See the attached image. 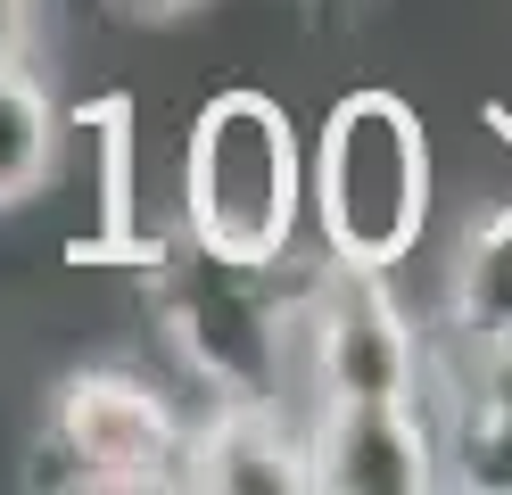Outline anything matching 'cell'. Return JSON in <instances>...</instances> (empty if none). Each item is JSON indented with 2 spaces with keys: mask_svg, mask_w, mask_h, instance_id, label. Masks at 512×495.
I'll list each match as a JSON object with an SVG mask.
<instances>
[{
  "mask_svg": "<svg viewBox=\"0 0 512 495\" xmlns=\"http://www.w3.org/2000/svg\"><path fill=\"white\" fill-rule=\"evenodd\" d=\"M446 330L455 339H512V198L463 231L446 264Z\"/></svg>",
  "mask_w": 512,
  "mask_h": 495,
  "instance_id": "ba28073f",
  "label": "cell"
},
{
  "mask_svg": "<svg viewBox=\"0 0 512 495\" xmlns=\"http://www.w3.org/2000/svg\"><path fill=\"white\" fill-rule=\"evenodd\" d=\"M190 471V413L133 363H91L67 372L50 396L42 429V471L58 487H182Z\"/></svg>",
  "mask_w": 512,
  "mask_h": 495,
  "instance_id": "277c9868",
  "label": "cell"
},
{
  "mask_svg": "<svg viewBox=\"0 0 512 495\" xmlns=\"http://www.w3.org/2000/svg\"><path fill=\"white\" fill-rule=\"evenodd\" d=\"M306 479L331 495H430L446 479L422 396H331L306 413Z\"/></svg>",
  "mask_w": 512,
  "mask_h": 495,
  "instance_id": "5b68a950",
  "label": "cell"
},
{
  "mask_svg": "<svg viewBox=\"0 0 512 495\" xmlns=\"http://www.w3.org/2000/svg\"><path fill=\"white\" fill-rule=\"evenodd\" d=\"M199 9H215V0H108V17H124V25H182Z\"/></svg>",
  "mask_w": 512,
  "mask_h": 495,
  "instance_id": "9c48e42d",
  "label": "cell"
},
{
  "mask_svg": "<svg viewBox=\"0 0 512 495\" xmlns=\"http://www.w3.org/2000/svg\"><path fill=\"white\" fill-rule=\"evenodd\" d=\"M58 149H67V116H58L50 83L34 75L25 50H0V215L34 207L50 190Z\"/></svg>",
  "mask_w": 512,
  "mask_h": 495,
  "instance_id": "52a82bcc",
  "label": "cell"
},
{
  "mask_svg": "<svg viewBox=\"0 0 512 495\" xmlns=\"http://www.w3.org/2000/svg\"><path fill=\"white\" fill-rule=\"evenodd\" d=\"M306 231V141L273 91H215L182 141V240L232 264H290Z\"/></svg>",
  "mask_w": 512,
  "mask_h": 495,
  "instance_id": "7a4b0ae2",
  "label": "cell"
},
{
  "mask_svg": "<svg viewBox=\"0 0 512 495\" xmlns=\"http://www.w3.org/2000/svg\"><path fill=\"white\" fill-rule=\"evenodd\" d=\"M430 132L422 108L397 91H339L306 149V223L323 264L397 273L430 231Z\"/></svg>",
  "mask_w": 512,
  "mask_h": 495,
  "instance_id": "6da1fadb",
  "label": "cell"
},
{
  "mask_svg": "<svg viewBox=\"0 0 512 495\" xmlns=\"http://www.w3.org/2000/svg\"><path fill=\"white\" fill-rule=\"evenodd\" d=\"M182 487H223V495H298L306 479V429L281 405L215 396L207 421H190V471Z\"/></svg>",
  "mask_w": 512,
  "mask_h": 495,
  "instance_id": "8992f818",
  "label": "cell"
},
{
  "mask_svg": "<svg viewBox=\"0 0 512 495\" xmlns=\"http://www.w3.org/2000/svg\"><path fill=\"white\" fill-rule=\"evenodd\" d=\"M25 9L34 0H0V50H25Z\"/></svg>",
  "mask_w": 512,
  "mask_h": 495,
  "instance_id": "30bf717a",
  "label": "cell"
},
{
  "mask_svg": "<svg viewBox=\"0 0 512 495\" xmlns=\"http://www.w3.org/2000/svg\"><path fill=\"white\" fill-rule=\"evenodd\" d=\"M149 314L207 396H248V405L290 396V322H298L290 264H232L174 240L149 256Z\"/></svg>",
  "mask_w": 512,
  "mask_h": 495,
  "instance_id": "3957f363",
  "label": "cell"
}]
</instances>
